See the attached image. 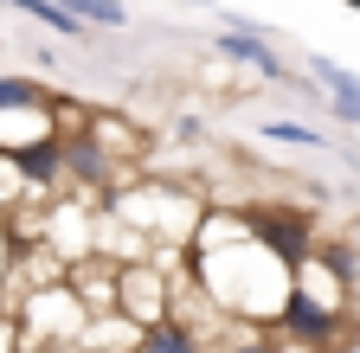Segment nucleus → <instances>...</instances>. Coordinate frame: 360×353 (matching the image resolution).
<instances>
[{
    "label": "nucleus",
    "mask_w": 360,
    "mask_h": 353,
    "mask_svg": "<svg viewBox=\"0 0 360 353\" xmlns=\"http://www.w3.org/2000/svg\"><path fill=\"white\" fill-rule=\"evenodd\" d=\"M341 334H347V308H328V302H315L309 289L290 283V295L277 308V340H296L302 353H335Z\"/></svg>",
    "instance_id": "obj_4"
},
{
    "label": "nucleus",
    "mask_w": 360,
    "mask_h": 353,
    "mask_svg": "<svg viewBox=\"0 0 360 353\" xmlns=\"http://www.w3.org/2000/svg\"><path fill=\"white\" fill-rule=\"evenodd\" d=\"M341 7H354V13H360V0H341Z\"/></svg>",
    "instance_id": "obj_17"
},
{
    "label": "nucleus",
    "mask_w": 360,
    "mask_h": 353,
    "mask_svg": "<svg viewBox=\"0 0 360 353\" xmlns=\"http://www.w3.org/2000/svg\"><path fill=\"white\" fill-rule=\"evenodd\" d=\"M238 218H245V232L277 257V263H290V270L315 251V218H309L302 206H251V212H238Z\"/></svg>",
    "instance_id": "obj_6"
},
{
    "label": "nucleus",
    "mask_w": 360,
    "mask_h": 353,
    "mask_svg": "<svg viewBox=\"0 0 360 353\" xmlns=\"http://www.w3.org/2000/svg\"><path fill=\"white\" fill-rule=\"evenodd\" d=\"M309 77H315V91L328 97L335 122H354L360 128V71H347V65H335L322 52H309Z\"/></svg>",
    "instance_id": "obj_7"
},
{
    "label": "nucleus",
    "mask_w": 360,
    "mask_h": 353,
    "mask_svg": "<svg viewBox=\"0 0 360 353\" xmlns=\"http://www.w3.org/2000/svg\"><path fill=\"white\" fill-rule=\"evenodd\" d=\"M20 199H32V187H26V173L13 167V154L0 148V212H13Z\"/></svg>",
    "instance_id": "obj_14"
},
{
    "label": "nucleus",
    "mask_w": 360,
    "mask_h": 353,
    "mask_svg": "<svg viewBox=\"0 0 360 353\" xmlns=\"http://www.w3.org/2000/svg\"><path fill=\"white\" fill-rule=\"evenodd\" d=\"M0 7H13V13H26V20H39V26H52L58 39H84L90 26L77 20V13H65L58 0H0Z\"/></svg>",
    "instance_id": "obj_10"
},
{
    "label": "nucleus",
    "mask_w": 360,
    "mask_h": 353,
    "mask_svg": "<svg viewBox=\"0 0 360 353\" xmlns=\"http://www.w3.org/2000/svg\"><path fill=\"white\" fill-rule=\"evenodd\" d=\"M103 199H110V218L129 225L142 244H187L193 225H200V212H206L187 187H174V180H135V187H116Z\"/></svg>",
    "instance_id": "obj_2"
},
{
    "label": "nucleus",
    "mask_w": 360,
    "mask_h": 353,
    "mask_svg": "<svg viewBox=\"0 0 360 353\" xmlns=\"http://www.w3.org/2000/svg\"><path fill=\"white\" fill-rule=\"evenodd\" d=\"M193 251V283L200 295L219 308L225 321L257 328V321H277V308L290 295V263H277L238 212H200V225L187 238Z\"/></svg>",
    "instance_id": "obj_1"
},
{
    "label": "nucleus",
    "mask_w": 360,
    "mask_h": 353,
    "mask_svg": "<svg viewBox=\"0 0 360 353\" xmlns=\"http://www.w3.org/2000/svg\"><path fill=\"white\" fill-rule=\"evenodd\" d=\"M129 353H206V328H193L180 308H167L161 321H148L142 334H135Z\"/></svg>",
    "instance_id": "obj_9"
},
{
    "label": "nucleus",
    "mask_w": 360,
    "mask_h": 353,
    "mask_svg": "<svg viewBox=\"0 0 360 353\" xmlns=\"http://www.w3.org/2000/svg\"><path fill=\"white\" fill-rule=\"evenodd\" d=\"M174 308V270L155 257H135V263H116V315H129L135 328L161 321Z\"/></svg>",
    "instance_id": "obj_5"
},
{
    "label": "nucleus",
    "mask_w": 360,
    "mask_h": 353,
    "mask_svg": "<svg viewBox=\"0 0 360 353\" xmlns=\"http://www.w3.org/2000/svg\"><path fill=\"white\" fill-rule=\"evenodd\" d=\"M257 135L264 142H283V148H328V135H322V128H309V122H283V116H270V122H257Z\"/></svg>",
    "instance_id": "obj_13"
},
{
    "label": "nucleus",
    "mask_w": 360,
    "mask_h": 353,
    "mask_svg": "<svg viewBox=\"0 0 360 353\" xmlns=\"http://www.w3.org/2000/svg\"><path fill=\"white\" fill-rule=\"evenodd\" d=\"M219 353H283L277 334H257V328H232V340H225Z\"/></svg>",
    "instance_id": "obj_15"
},
{
    "label": "nucleus",
    "mask_w": 360,
    "mask_h": 353,
    "mask_svg": "<svg viewBox=\"0 0 360 353\" xmlns=\"http://www.w3.org/2000/svg\"><path fill=\"white\" fill-rule=\"evenodd\" d=\"M58 7L77 13L90 32H122L129 26V7H122V0H58Z\"/></svg>",
    "instance_id": "obj_12"
},
{
    "label": "nucleus",
    "mask_w": 360,
    "mask_h": 353,
    "mask_svg": "<svg viewBox=\"0 0 360 353\" xmlns=\"http://www.w3.org/2000/svg\"><path fill=\"white\" fill-rule=\"evenodd\" d=\"M84 321H90V308L77 302V289H71L65 277L32 283V289H26V315H20V347H26V353H32V347H77Z\"/></svg>",
    "instance_id": "obj_3"
},
{
    "label": "nucleus",
    "mask_w": 360,
    "mask_h": 353,
    "mask_svg": "<svg viewBox=\"0 0 360 353\" xmlns=\"http://www.w3.org/2000/svg\"><path fill=\"white\" fill-rule=\"evenodd\" d=\"M52 91H45L39 77H20V71H0V116L7 109H45Z\"/></svg>",
    "instance_id": "obj_11"
},
{
    "label": "nucleus",
    "mask_w": 360,
    "mask_h": 353,
    "mask_svg": "<svg viewBox=\"0 0 360 353\" xmlns=\"http://www.w3.org/2000/svg\"><path fill=\"white\" fill-rule=\"evenodd\" d=\"M65 173H77V180H84L90 193H116V161L103 154V142L90 135V128L65 135Z\"/></svg>",
    "instance_id": "obj_8"
},
{
    "label": "nucleus",
    "mask_w": 360,
    "mask_h": 353,
    "mask_svg": "<svg viewBox=\"0 0 360 353\" xmlns=\"http://www.w3.org/2000/svg\"><path fill=\"white\" fill-rule=\"evenodd\" d=\"M32 353H77V347H32Z\"/></svg>",
    "instance_id": "obj_16"
}]
</instances>
